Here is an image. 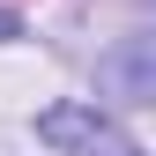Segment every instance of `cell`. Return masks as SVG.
<instances>
[{"label":"cell","instance_id":"2","mask_svg":"<svg viewBox=\"0 0 156 156\" xmlns=\"http://www.w3.org/2000/svg\"><path fill=\"white\" fill-rule=\"evenodd\" d=\"M37 141H52V149H112L119 134H112V119L97 104H52L37 119Z\"/></svg>","mask_w":156,"mask_h":156},{"label":"cell","instance_id":"3","mask_svg":"<svg viewBox=\"0 0 156 156\" xmlns=\"http://www.w3.org/2000/svg\"><path fill=\"white\" fill-rule=\"evenodd\" d=\"M0 37H15V15H0Z\"/></svg>","mask_w":156,"mask_h":156},{"label":"cell","instance_id":"1","mask_svg":"<svg viewBox=\"0 0 156 156\" xmlns=\"http://www.w3.org/2000/svg\"><path fill=\"white\" fill-rule=\"evenodd\" d=\"M97 82L112 97H126V104H149L156 97V30H134L119 52H104L97 60Z\"/></svg>","mask_w":156,"mask_h":156}]
</instances>
